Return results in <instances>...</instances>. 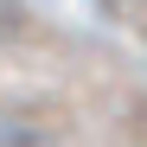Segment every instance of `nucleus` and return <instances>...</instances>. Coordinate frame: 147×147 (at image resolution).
<instances>
[{
	"mask_svg": "<svg viewBox=\"0 0 147 147\" xmlns=\"http://www.w3.org/2000/svg\"><path fill=\"white\" fill-rule=\"evenodd\" d=\"M0 147H51V141H45L38 128H19L13 121V128H0Z\"/></svg>",
	"mask_w": 147,
	"mask_h": 147,
	"instance_id": "nucleus-1",
	"label": "nucleus"
}]
</instances>
